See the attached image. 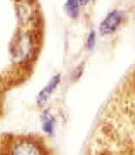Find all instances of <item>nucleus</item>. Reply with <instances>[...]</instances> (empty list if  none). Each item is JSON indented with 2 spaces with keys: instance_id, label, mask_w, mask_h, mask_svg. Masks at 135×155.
<instances>
[{
  "instance_id": "f257e3e1",
  "label": "nucleus",
  "mask_w": 135,
  "mask_h": 155,
  "mask_svg": "<svg viewBox=\"0 0 135 155\" xmlns=\"http://www.w3.org/2000/svg\"><path fill=\"white\" fill-rule=\"evenodd\" d=\"M120 21H122V13L119 11H114L111 14L108 15V17L106 18L102 21L100 25V31L101 33L105 35V34H111L120 25Z\"/></svg>"
},
{
  "instance_id": "f03ea898",
  "label": "nucleus",
  "mask_w": 135,
  "mask_h": 155,
  "mask_svg": "<svg viewBox=\"0 0 135 155\" xmlns=\"http://www.w3.org/2000/svg\"><path fill=\"white\" fill-rule=\"evenodd\" d=\"M11 155H43L41 149L31 142H21L15 145Z\"/></svg>"
},
{
  "instance_id": "7ed1b4c3",
  "label": "nucleus",
  "mask_w": 135,
  "mask_h": 155,
  "mask_svg": "<svg viewBox=\"0 0 135 155\" xmlns=\"http://www.w3.org/2000/svg\"><path fill=\"white\" fill-rule=\"evenodd\" d=\"M60 81V76L59 75H56L50 81V82L44 88L41 90V92L38 95V98H37V104L39 106H44L45 103L48 101V99L50 98L52 93L56 90V86L59 85Z\"/></svg>"
},
{
  "instance_id": "20e7f679",
  "label": "nucleus",
  "mask_w": 135,
  "mask_h": 155,
  "mask_svg": "<svg viewBox=\"0 0 135 155\" xmlns=\"http://www.w3.org/2000/svg\"><path fill=\"white\" fill-rule=\"evenodd\" d=\"M42 123H43V130L48 135H52L54 132V125L55 120L54 117L51 115L49 111H45L42 115Z\"/></svg>"
},
{
  "instance_id": "39448f33",
  "label": "nucleus",
  "mask_w": 135,
  "mask_h": 155,
  "mask_svg": "<svg viewBox=\"0 0 135 155\" xmlns=\"http://www.w3.org/2000/svg\"><path fill=\"white\" fill-rule=\"evenodd\" d=\"M67 13H68L71 17H77L78 15V1L77 0H68L66 4Z\"/></svg>"
},
{
  "instance_id": "423d86ee",
  "label": "nucleus",
  "mask_w": 135,
  "mask_h": 155,
  "mask_svg": "<svg viewBox=\"0 0 135 155\" xmlns=\"http://www.w3.org/2000/svg\"><path fill=\"white\" fill-rule=\"evenodd\" d=\"M94 40H95V33L93 31L89 34V40H88V47H89V48H91L94 46Z\"/></svg>"
},
{
  "instance_id": "0eeeda50",
  "label": "nucleus",
  "mask_w": 135,
  "mask_h": 155,
  "mask_svg": "<svg viewBox=\"0 0 135 155\" xmlns=\"http://www.w3.org/2000/svg\"><path fill=\"white\" fill-rule=\"evenodd\" d=\"M78 1V3H80V4H82V5H85V4H86L88 3L89 0H77Z\"/></svg>"
}]
</instances>
